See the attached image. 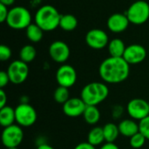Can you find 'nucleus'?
<instances>
[{
  "label": "nucleus",
  "mask_w": 149,
  "mask_h": 149,
  "mask_svg": "<svg viewBox=\"0 0 149 149\" xmlns=\"http://www.w3.org/2000/svg\"><path fill=\"white\" fill-rule=\"evenodd\" d=\"M8 13H9L8 7L0 3V22L1 23H3L6 21L7 17H8Z\"/></svg>",
  "instance_id": "nucleus-31"
},
{
  "label": "nucleus",
  "mask_w": 149,
  "mask_h": 149,
  "mask_svg": "<svg viewBox=\"0 0 149 149\" xmlns=\"http://www.w3.org/2000/svg\"><path fill=\"white\" fill-rule=\"evenodd\" d=\"M61 15L58 10L51 4L41 6L35 14V24L44 31H52L59 27Z\"/></svg>",
  "instance_id": "nucleus-3"
},
{
  "label": "nucleus",
  "mask_w": 149,
  "mask_h": 149,
  "mask_svg": "<svg viewBox=\"0 0 149 149\" xmlns=\"http://www.w3.org/2000/svg\"><path fill=\"white\" fill-rule=\"evenodd\" d=\"M130 22L125 13H113L107 22V28L113 33H120L126 31Z\"/></svg>",
  "instance_id": "nucleus-15"
},
{
  "label": "nucleus",
  "mask_w": 149,
  "mask_h": 149,
  "mask_svg": "<svg viewBox=\"0 0 149 149\" xmlns=\"http://www.w3.org/2000/svg\"><path fill=\"white\" fill-rule=\"evenodd\" d=\"M5 22L7 25L13 30H24L31 24V15L25 7L15 6L9 10Z\"/></svg>",
  "instance_id": "nucleus-4"
},
{
  "label": "nucleus",
  "mask_w": 149,
  "mask_h": 149,
  "mask_svg": "<svg viewBox=\"0 0 149 149\" xmlns=\"http://www.w3.org/2000/svg\"><path fill=\"white\" fill-rule=\"evenodd\" d=\"M78 26V19L74 15L65 14L61 15L59 21V27L65 31H74Z\"/></svg>",
  "instance_id": "nucleus-22"
},
{
  "label": "nucleus",
  "mask_w": 149,
  "mask_h": 149,
  "mask_svg": "<svg viewBox=\"0 0 149 149\" xmlns=\"http://www.w3.org/2000/svg\"><path fill=\"white\" fill-rule=\"evenodd\" d=\"M147 58V50L144 46L133 44L127 46L123 55V58L129 65H138L145 60Z\"/></svg>",
  "instance_id": "nucleus-13"
},
{
  "label": "nucleus",
  "mask_w": 149,
  "mask_h": 149,
  "mask_svg": "<svg viewBox=\"0 0 149 149\" xmlns=\"http://www.w3.org/2000/svg\"><path fill=\"white\" fill-rule=\"evenodd\" d=\"M10 82V81L7 72L1 71L0 72V89H3Z\"/></svg>",
  "instance_id": "nucleus-30"
},
{
  "label": "nucleus",
  "mask_w": 149,
  "mask_h": 149,
  "mask_svg": "<svg viewBox=\"0 0 149 149\" xmlns=\"http://www.w3.org/2000/svg\"><path fill=\"white\" fill-rule=\"evenodd\" d=\"M86 108V104L81 98H70L63 105V113L70 118H77L83 116Z\"/></svg>",
  "instance_id": "nucleus-14"
},
{
  "label": "nucleus",
  "mask_w": 149,
  "mask_h": 149,
  "mask_svg": "<svg viewBox=\"0 0 149 149\" xmlns=\"http://www.w3.org/2000/svg\"><path fill=\"white\" fill-rule=\"evenodd\" d=\"M109 38L101 29H92L86 35V45L93 50H102L108 45Z\"/></svg>",
  "instance_id": "nucleus-11"
},
{
  "label": "nucleus",
  "mask_w": 149,
  "mask_h": 149,
  "mask_svg": "<svg viewBox=\"0 0 149 149\" xmlns=\"http://www.w3.org/2000/svg\"><path fill=\"white\" fill-rule=\"evenodd\" d=\"M139 129L140 133H141L146 139L149 141V115L142 120L139 121Z\"/></svg>",
  "instance_id": "nucleus-27"
},
{
  "label": "nucleus",
  "mask_w": 149,
  "mask_h": 149,
  "mask_svg": "<svg viewBox=\"0 0 149 149\" xmlns=\"http://www.w3.org/2000/svg\"><path fill=\"white\" fill-rule=\"evenodd\" d=\"M99 73L103 82L120 84L127 79L130 73V65L123 58L109 57L101 62Z\"/></svg>",
  "instance_id": "nucleus-1"
},
{
  "label": "nucleus",
  "mask_w": 149,
  "mask_h": 149,
  "mask_svg": "<svg viewBox=\"0 0 149 149\" xmlns=\"http://www.w3.org/2000/svg\"><path fill=\"white\" fill-rule=\"evenodd\" d=\"M99 149H120V148L115 143L105 142L102 146H100V148Z\"/></svg>",
  "instance_id": "nucleus-34"
},
{
  "label": "nucleus",
  "mask_w": 149,
  "mask_h": 149,
  "mask_svg": "<svg viewBox=\"0 0 149 149\" xmlns=\"http://www.w3.org/2000/svg\"><path fill=\"white\" fill-rule=\"evenodd\" d=\"M37 149H55L54 148H52L51 145L47 144V143H43L38 146Z\"/></svg>",
  "instance_id": "nucleus-36"
},
{
  "label": "nucleus",
  "mask_w": 149,
  "mask_h": 149,
  "mask_svg": "<svg viewBox=\"0 0 149 149\" xmlns=\"http://www.w3.org/2000/svg\"><path fill=\"white\" fill-rule=\"evenodd\" d=\"M15 3V0H0V3L5 6H11Z\"/></svg>",
  "instance_id": "nucleus-35"
},
{
  "label": "nucleus",
  "mask_w": 149,
  "mask_h": 149,
  "mask_svg": "<svg viewBox=\"0 0 149 149\" xmlns=\"http://www.w3.org/2000/svg\"><path fill=\"white\" fill-rule=\"evenodd\" d=\"M147 141L148 140L146 139V137L139 132L136 134L133 135L131 138H129V145L132 148L140 149L145 145Z\"/></svg>",
  "instance_id": "nucleus-26"
},
{
  "label": "nucleus",
  "mask_w": 149,
  "mask_h": 149,
  "mask_svg": "<svg viewBox=\"0 0 149 149\" xmlns=\"http://www.w3.org/2000/svg\"><path fill=\"white\" fill-rule=\"evenodd\" d=\"M11 58V50L5 45H0V60L4 62Z\"/></svg>",
  "instance_id": "nucleus-28"
},
{
  "label": "nucleus",
  "mask_w": 149,
  "mask_h": 149,
  "mask_svg": "<svg viewBox=\"0 0 149 149\" xmlns=\"http://www.w3.org/2000/svg\"><path fill=\"white\" fill-rule=\"evenodd\" d=\"M25 34L27 38L32 43H38L42 40L44 36V31L36 24H31L25 29Z\"/></svg>",
  "instance_id": "nucleus-23"
},
{
  "label": "nucleus",
  "mask_w": 149,
  "mask_h": 149,
  "mask_svg": "<svg viewBox=\"0 0 149 149\" xmlns=\"http://www.w3.org/2000/svg\"><path fill=\"white\" fill-rule=\"evenodd\" d=\"M1 139L3 145L6 148H17L24 139V131L22 127L17 124H14L4 127L2 132Z\"/></svg>",
  "instance_id": "nucleus-7"
},
{
  "label": "nucleus",
  "mask_w": 149,
  "mask_h": 149,
  "mask_svg": "<svg viewBox=\"0 0 149 149\" xmlns=\"http://www.w3.org/2000/svg\"><path fill=\"white\" fill-rule=\"evenodd\" d=\"M7 106V94L3 89H0V108Z\"/></svg>",
  "instance_id": "nucleus-32"
},
{
  "label": "nucleus",
  "mask_w": 149,
  "mask_h": 149,
  "mask_svg": "<svg viewBox=\"0 0 149 149\" xmlns=\"http://www.w3.org/2000/svg\"><path fill=\"white\" fill-rule=\"evenodd\" d=\"M7 73L10 83L14 85H20L24 83L29 75V66L28 64L23 62L20 59L12 61L8 68Z\"/></svg>",
  "instance_id": "nucleus-8"
},
{
  "label": "nucleus",
  "mask_w": 149,
  "mask_h": 149,
  "mask_svg": "<svg viewBox=\"0 0 149 149\" xmlns=\"http://www.w3.org/2000/svg\"><path fill=\"white\" fill-rule=\"evenodd\" d=\"M16 122L15 109L10 106L0 108V125L4 128L14 125Z\"/></svg>",
  "instance_id": "nucleus-18"
},
{
  "label": "nucleus",
  "mask_w": 149,
  "mask_h": 149,
  "mask_svg": "<svg viewBox=\"0 0 149 149\" xmlns=\"http://www.w3.org/2000/svg\"><path fill=\"white\" fill-rule=\"evenodd\" d=\"M126 48L127 46L124 41L118 38L110 40L107 45L108 53L110 57H115V58H123Z\"/></svg>",
  "instance_id": "nucleus-17"
},
{
  "label": "nucleus",
  "mask_w": 149,
  "mask_h": 149,
  "mask_svg": "<svg viewBox=\"0 0 149 149\" xmlns=\"http://www.w3.org/2000/svg\"><path fill=\"white\" fill-rule=\"evenodd\" d=\"M109 88L105 82H91L86 85L80 93V98L86 106H98L107 100Z\"/></svg>",
  "instance_id": "nucleus-2"
},
{
  "label": "nucleus",
  "mask_w": 149,
  "mask_h": 149,
  "mask_svg": "<svg viewBox=\"0 0 149 149\" xmlns=\"http://www.w3.org/2000/svg\"><path fill=\"white\" fill-rule=\"evenodd\" d=\"M77 72L74 67L70 65L63 64L56 72V80L59 86L71 88L77 82Z\"/></svg>",
  "instance_id": "nucleus-10"
},
{
  "label": "nucleus",
  "mask_w": 149,
  "mask_h": 149,
  "mask_svg": "<svg viewBox=\"0 0 149 149\" xmlns=\"http://www.w3.org/2000/svg\"><path fill=\"white\" fill-rule=\"evenodd\" d=\"M6 149H18V148H6Z\"/></svg>",
  "instance_id": "nucleus-37"
},
{
  "label": "nucleus",
  "mask_w": 149,
  "mask_h": 149,
  "mask_svg": "<svg viewBox=\"0 0 149 149\" xmlns=\"http://www.w3.org/2000/svg\"><path fill=\"white\" fill-rule=\"evenodd\" d=\"M119 130L120 135L126 138H131L133 135L136 134L140 132L139 129V123L136 122V120L133 119H125L122 120L119 125Z\"/></svg>",
  "instance_id": "nucleus-16"
},
{
  "label": "nucleus",
  "mask_w": 149,
  "mask_h": 149,
  "mask_svg": "<svg viewBox=\"0 0 149 149\" xmlns=\"http://www.w3.org/2000/svg\"><path fill=\"white\" fill-rule=\"evenodd\" d=\"M100 111L96 106H86V108L83 113L85 121L91 126L96 125L100 120Z\"/></svg>",
  "instance_id": "nucleus-20"
},
{
  "label": "nucleus",
  "mask_w": 149,
  "mask_h": 149,
  "mask_svg": "<svg viewBox=\"0 0 149 149\" xmlns=\"http://www.w3.org/2000/svg\"><path fill=\"white\" fill-rule=\"evenodd\" d=\"M102 127H103V133H104V137H105L106 142L114 143L116 141V140L118 139L119 135H120L118 125H116L113 122L107 123Z\"/></svg>",
  "instance_id": "nucleus-21"
},
{
  "label": "nucleus",
  "mask_w": 149,
  "mask_h": 149,
  "mask_svg": "<svg viewBox=\"0 0 149 149\" xmlns=\"http://www.w3.org/2000/svg\"><path fill=\"white\" fill-rule=\"evenodd\" d=\"M74 149H97L96 148V147H94V146H93V145H91L90 143H88L87 141H86V142H80V143H79Z\"/></svg>",
  "instance_id": "nucleus-33"
},
{
  "label": "nucleus",
  "mask_w": 149,
  "mask_h": 149,
  "mask_svg": "<svg viewBox=\"0 0 149 149\" xmlns=\"http://www.w3.org/2000/svg\"><path fill=\"white\" fill-rule=\"evenodd\" d=\"M70 98L71 97H70L69 88H66L64 86L57 87L53 93V99L58 104L64 105Z\"/></svg>",
  "instance_id": "nucleus-25"
},
{
  "label": "nucleus",
  "mask_w": 149,
  "mask_h": 149,
  "mask_svg": "<svg viewBox=\"0 0 149 149\" xmlns=\"http://www.w3.org/2000/svg\"><path fill=\"white\" fill-rule=\"evenodd\" d=\"M124 113V107L120 105H115L112 107V117L113 120H119L121 118Z\"/></svg>",
  "instance_id": "nucleus-29"
},
{
  "label": "nucleus",
  "mask_w": 149,
  "mask_h": 149,
  "mask_svg": "<svg viewBox=\"0 0 149 149\" xmlns=\"http://www.w3.org/2000/svg\"><path fill=\"white\" fill-rule=\"evenodd\" d=\"M37 56V51L31 45H24L19 51V59L23 62L29 64L32 62Z\"/></svg>",
  "instance_id": "nucleus-24"
},
{
  "label": "nucleus",
  "mask_w": 149,
  "mask_h": 149,
  "mask_svg": "<svg viewBox=\"0 0 149 149\" xmlns=\"http://www.w3.org/2000/svg\"><path fill=\"white\" fill-rule=\"evenodd\" d=\"M87 142L94 147L102 146L105 141L103 127H94L92 128L87 134Z\"/></svg>",
  "instance_id": "nucleus-19"
},
{
  "label": "nucleus",
  "mask_w": 149,
  "mask_h": 149,
  "mask_svg": "<svg viewBox=\"0 0 149 149\" xmlns=\"http://www.w3.org/2000/svg\"><path fill=\"white\" fill-rule=\"evenodd\" d=\"M127 112L131 119L141 121L149 115V102L140 98L133 99L127 105Z\"/></svg>",
  "instance_id": "nucleus-9"
},
{
  "label": "nucleus",
  "mask_w": 149,
  "mask_h": 149,
  "mask_svg": "<svg viewBox=\"0 0 149 149\" xmlns=\"http://www.w3.org/2000/svg\"><path fill=\"white\" fill-rule=\"evenodd\" d=\"M49 55L51 58L58 64H64L70 57V48L66 43L61 40L52 42L49 46Z\"/></svg>",
  "instance_id": "nucleus-12"
},
{
  "label": "nucleus",
  "mask_w": 149,
  "mask_h": 149,
  "mask_svg": "<svg viewBox=\"0 0 149 149\" xmlns=\"http://www.w3.org/2000/svg\"><path fill=\"white\" fill-rule=\"evenodd\" d=\"M125 14L131 24H143L149 18V3L144 0L135 1L128 7Z\"/></svg>",
  "instance_id": "nucleus-5"
},
{
  "label": "nucleus",
  "mask_w": 149,
  "mask_h": 149,
  "mask_svg": "<svg viewBox=\"0 0 149 149\" xmlns=\"http://www.w3.org/2000/svg\"><path fill=\"white\" fill-rule=\"evenodd\" d=\"M16 123L22 127H29L37 121L38 114L35 108L29 103H20L15 107Z\"/></svg>",
  "instance_id": "nucleus-6"
}]
</instances>
